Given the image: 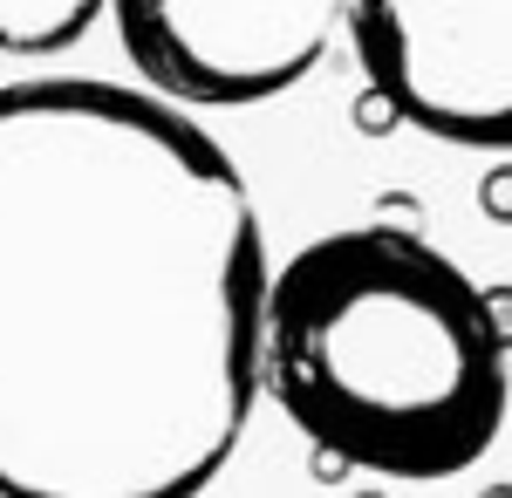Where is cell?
<instances>
[{"label":"cell","mask_w":512,"mask_h":498,"mask_svg":"<svg viewBox=\"0 0 512 498\" xmlns=\"http://www.w3.org/2000/svg\"><path fill=\"white\" fill-rule=\"evenodd\" d=\"M267 232L151 89L0 82V498H205L260 403Z\"/></svg>","instance_id":"6da1fadb"},{"label":"cell","mask_w":512,"mask_h":498,"mask_svg":"<svg viewBox=\"0 0 512 498\" xmlns=\"http://www.w3.org/2000/svg\"><path fill=\"white\" fill-rule=\"evenodd\" d=\"M260 396L349 471L437 485L499 444L512 376L472 273L424 232L355 226L267 280Z\"/></svg>","instance_id":"7a4b0ae2"},{"label":"cell","mask_w":512,"mask_h":498,"mask_svg":"<svg viewBox=\"0 0 512 498\" xmlns=\"http://www.w3.org/2000/svg\"><path fill=\"white\" fill-rule=\"evenodd\" d=\"M342 21L362 82L410 130L512 157V0H342Z\"/></svg>","instance_id":"3957f363"},{"label":"cell","mask_w":512,"mask_h":498,"mask_svg":"<svg viewBox=\"0 0 512 498\" xmlns=\"http://www.w3.org/2000/svg\"><path fill=\"white\" fill-rule=\"evenodd\" d=\"M110 21L171 110H253L321 69L342 0H110Z\"/></svg>","instance_id":"277c9868"},{"label":"cell","mask_w":512,"mask_h":498,"mask_svg":"<svg viewBox=\"0 0 512 498\" xmlns=\"http://www.w3.org/2000/svg\"><path fill=\"white\" fill-rule=\"evenodd\" d=\"M110 0H0V55H69Z\"/></svg>","instance_id":"5b68a950"},{"label":"cell","mask_w":512,"mask_h":498,"mask_svg":"<svg viewBox=\"0 0 512 498\" xmlns=\"http://www.w3.org/2000/svg\"><path fill=\"white\" fill-rule=\"evenodd\" d=\"M349 123L362 130V137H390V130H403V116L390 110V96H383V89H369V82H362V96H355Z\"/></svg>","instance_id":"8992f818"},{"label":"cell","mask_w":512,"mask_h":498,"mask_svg":"<svg viewBox=\"0 0 512 498\" xmlns=\"http://www.w3.org/2000/svg\"><path fill=\"white\" fill-rule=\"evenodd\" d=\"M478 205H485V219L512 226V164H492V171H485V185H478Z\"/></svg>","instance_id":"52a82bcc"},{"label":"cell","mask_w":512,"mask_h":498,"mask_svg":"<svg viewBox=\"0 0 512 498\" xmlns=\"http://www.w3.org/2000/svg\"><path fill=\"white\" fill-rule=\"evenodd\" d=\"M478 301H485V321H492L499 348H512V287H478Z\"/></svg>","instance_id":"ba28073f"},{"label":"cell","mask_w":512,"mask_h":498,"mask_svg":"<svg viewBox=\"0 0 512 498\" xmlns=\"http://www.w3.org/2000/svg\"><path fill=\"white\" fill-rule=\"evenodd\" d=\"M376 226H403V232H417V198L383 192V198H376Z\"/></svg>","instance_id":"9c48e42d"},{"label":"cell","mask_w":512,"mask_h":498,"mask_svg":"<svg viewBox=\"0 0 512 498\" xmlns=\"http://www.w3.org/2000/svg\"><path fill=\"white\" fill-rule=\"evenodd\" d=\"M308 464H315L321 485H349V458H342V451H321V444H315V458H308Z\"/></svg>","instance_id":"30bf717a"},{"label":"cell","mask_w":512,"mask_h":498,"mask_svg":"<svg viewBox=\"0 0 512 498\" xmlns=\"http://www.w3.org/2000/svg\"><path fill=\"white\" fill-rule=\"evenodd\" d=\"M478 498H512V485H492V492H478Z\"/></svg>","instance_id":"8fae6325"},{"label":"cell","mask_w":512,"mask_h":498,"mask_svg":"<svg viewBox=\"0 0 512 498\" xmlns=\"http://www.w3.org/2000/svg\"><path fill=\"white\" fill-rule=\"evenodd\" d=\"M349 498H390V492H349Z\"/></svg>","instance_id":"7c38bea8"}]
</instances>
